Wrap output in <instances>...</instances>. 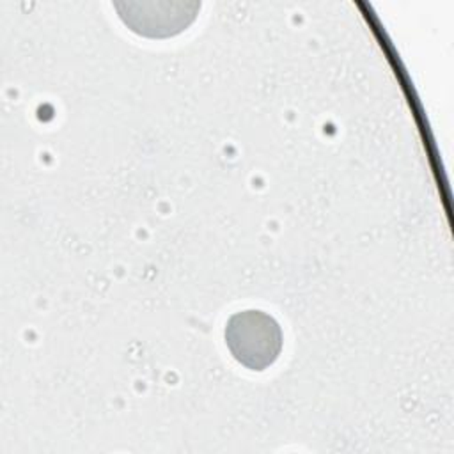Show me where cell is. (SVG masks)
<instances>
[{"mask_svg": "<svg viewBox=\"0 0 454 454\" xmlns=\"http://www.w3.org/2000/svg\"><path fill=\"white\" fill-rule=\"evenodd\" d=\"M225 342L241 365L252 371H264L280 353L282 332L270 314L243 310L229 317Z\"/></svg>", "mask_w": 454, "mask_h": 454, "instance_id": "cell-1", "label": "cell"}, {"mask_svg": "<svg viewBox=\"0 0 454 454\" xmlns=\"http://www.w3.org/2000/svg\"><path fill=\"white\" fill-rule=\"evenodd\" d=\"M121 20L135 32L145 37H168L179 34L193 20L200 4L183 2H128L115 4Z\"/></svg>", "mask_w": 454, "mask_h": 454, "instance_id": "cell-2", "label": "cell"}]
</instances>
